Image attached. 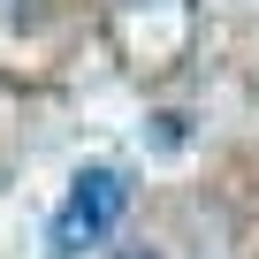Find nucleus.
Returning a JSON list of instances; mask_svg holds the SVG:
<instances>
[{"instance_id": "f257e3e1", "label": "nucleus", "mask_w": 259, "mask_h": 259, "mask_svg": "<svg viewBox=\"0 0 259 259\" xmlns=\"http://www.w3.org/2000/svg\"><path fill=\"white\" fill-rule=\"evenodd\" d=\"M122 206H130V176L122 168H84L69 183V198L54 206V229H46L54 259H84L92 244H107V229L122 221Z\"/></svg>"}]
</instances>
